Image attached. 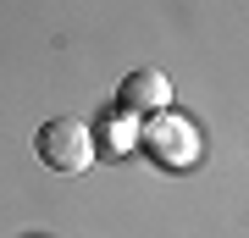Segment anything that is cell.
Listing matches in <instances>:
<instances>
[{"label":"cell","mask_w":249,"mask_h":238,"mask_svg":"<svg viewBox=\"0 0 249 238\" xmlns=\"http://www.w3.org/2000/svg\"><path fill=\"white\" fill-rule=\"evenodd\" d=\"M34 150L39 161H45L50 172H83L94 161V139H89V128L78 122V116H50L45 128H39V139H34Z\"/></svg>","instance_id":"cell-1"},{"label":"cell","mask_w":249,"mask_h":238,"mask_svg":"<svg viewBox=\"0 0 249 238\" xmlns=\"http://www.w3.org/2000/svg\"><path fill=\"white\" fill-rule=\"evenodd\" d=\"M166 106H172V83H166V72H155V67L127 72L122 89H116V111L122 116H166Z\"/></svg>","instance_id":"cell-2"}]
</instances>
